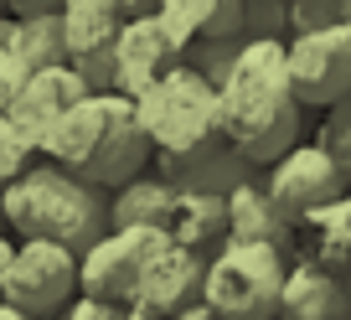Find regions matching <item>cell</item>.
Wrapping results in <instances>:
<instances>
[{
    "mask_svg": "<svg viewBox=\"0 0 351 320\" xmlns=\"http://www.w3.org/2000/svg\"><path fill=\"white\" fill-rule=\"evenodd\" d=\"M88 93H93V88H88V83H83V77H77L67 62H57V67H36V73L26 77V88L16 93V103L5 109V119H11L16 130H21L26 140L42 150V140L52 134V124L62 119L67 109H77Z\"/></svg>",
    "mask_w": 351,
    "mask_h": 320,
    "instance_id": "7c38bea8",
    "label": "cell"
},
{
    "mask_svg": "<svg viewBox=\"0 0 351 320\" xmlns=\"http://www.w3.org/2000/svg\"><path fill=\"white\" fill-rule=\"evenodd\" d=\"M16 42H21V57L36 67H57L62 62V5H47V0H36V5H16Z\"/></svg>",
    "mask_w": 351,
    "mask_h": 320,
    "instance_id": "ac0fdd59",
    "label": "cell"
},
{
    "mask_svg": "<svg viewBox=\"0 0 351 320\" xmlns=\"http://www.w3.org/2000/svg\"><path fill=\"white\" fill-rule=\"evenodd\" d=\"M346 295H351V269H346Z\"/></svg>",
    "mask_w": 351,
    "mask_h": 320,
    "instance_id": "83f0119b",
    "label": "cell"
},
{
    "mask_svg": "<svg viewBox=\"0 0 351 320\" xmlns=\"http://www.w3.org/2000/svg\"><path fill=\"white\" fill-rule=\"evenodd\" d=\"M315 145L336 160V171L351 181V103H341V109H326V119H320V134Z\"/></svg>",
    "mask_w": 351,
    "mask_h": 320,
    "instance_id": "ffe728a7",
    "label": "cell"
},
{
    "mask_svg": "<svg viewBox=\"0 0 351 320\" xmlns=\"http://www.w3.org/2000/svg\"><path fill=\"white\" fill-rule=\"evenodd\" d=\"M202 279H207V258L191 254V248L165 243L160 254L145 258L140 279H134V295H130V310H145L155 320H176L202 305Z\"/></svg>",
    "mask_w": 351,
    "mask_h": 320,
    "instance_id": "8fae6325",
    "label": "cell"
},
{
    "mask_svg": "<svg viewBox=\"0 0 351 320\" xmlns=\"http://www.w3.org/2000/svg\"><path fill=\"white\" fill-rule=\"evenodd\" d=\"M26 77H32V62L21 57L16 21H11V16H0V114L16 103V93L26 88Z\"/></svg>",
    "mask_w": 351,
    "mask_h": 320,
    "instance_id": "d6986e66",
    "label": "cell"
},
{
    "mask_svg": "<svg viewBox=\"0 0 351 320\" xmlns=\"http://www.w3.org/2000/svg\"><path fill=\"white\" fill-rule=\"evenodd\" d=\"M176 320H212V310H202V305H197V310H186V315H176Z\"/></svg>",
    "mask_w": 351,
    "mask_h": 320,
    "instance_id": "d4e9b609",
    "label": "cell"
},
{
    "mask_svg": "<svg viewBox=\"0 0 351 320\" xmlns=\"http://www.w3.org/2000/svg\"><path fill=\"white\" fill-rule=\"evenodd\" d=\"M32 155H36V145L26 140L21 130H16L5 114H0V191H5V186H11V181L26 171V166H32Z\"/></svg>",
    "mask_w": 351,
    "mask_h": 320,
    "instance_id": "44dd1931",
    "label": "cell"
},
{
    "mask_svg": "<svg viewBox=\"0 0 351 320\" xmlns=\"http://www.w3.org/2000/svg\"><path fill=\"white\" fill-rule=\"evenodd\" d=\"M77 295V254L57 243H16L5 279H0V299L32 320H57Z\"/></svg>",
    "mask_w": 351,
    "mask_h": 320,
    "instance_id": "8992f818",
    "label": "cell"
},
{
    "mask_svg": "<svg viewBox=\"0 0 351 320\" xmlns=\"http://www.w3.org/2000/svg\"><path fill=\"white\" fill-rule=\"evenodd\" d=\"M171 181L160 176H134L124 181L119 191H109V227H160L165 222V207H171Z\"/></svg>",
    "mask_w": 351,
    "mask_h": 320,
    "instance_id": "e0dca14e",
    "label": "cell"
},
{
    "mask_svg": "<svg viewBox=\"0 0 351 320\" xmlns=\"http://www.w3.org/2000/svg\"><path fill=\"white\" fill-rule=\"evenodd\" d=\"M217 119L228 150L253 171H269L279 155L300 145V99L289 88L279 36H248L238 47L217 83Z\"/></svg>",
    "mask_w": 351,
    "mask_h": 320,
    "instance_id": "7a4b0ae2",
    "label": "cell"
},
{
    "mask_svg": "<svg viewBox=\"0 0 351 320\" xmlns=\"http://www.w3.org/2000/svg\"><path fill=\"white\" fill-rule=\"evenodd\" d=\"M134 114H140V130L150 140L155 176L171 181V186H197V191L228 197L232 186H243L253 176V166H243L222 140L217 88L197 67L176 62L155 88H145L134 99Z\"/></svg>",
    "mask_w": 351,
    "mask_h": 320,
    "instance_id": "6da1fadb",
    "label": "cell"
},
{
    "mask_svg": "<svg viewBox=\"0 0 351 320\" xmlns=\"http://www.w3.org/2000/svg\"><path fill=\"white\" fill-rule=\"evenodd\" d=\"M160 232L171 238L176 248H191V254L212 258L222 243H228V197H217V191H197V186H176Z\"/></svg>",
    "mask_w": 351,
    "mask_h": 320,
    "instance_id": "5bb4252c",
    "label": "cell"
},
{
    "mask_svg": "<svg viewBox=\"0 0 351 320\" xmlns=\"http://www.w3.org/2000/svg\"><path fill=\"white\" fill-rule=\"evenodd\" d=\"M279 320H351L346 279L310 258H289L285 295H279Z\"/></svg>",
    "mask_w": 351,
    "mask_h": 320,
    "instance_id": "9a60e30c",
    "label": "cell"
},
{
    "mask_svg": "<svg viewBox=\"0 0 351 320\" xmlns=\"http://www.w3.org/2000/svg\"><path fill=\"white\" fill-rule=\"evenodd\" d=\"M176 62H181V57L171 52L155 11L150 16H124V32H119V42H114V93H119V99L134 103L145 88H155Z\"/></svg>",
    "mask_w": 351,
    "mask_h": 320,
    "instance_id": "4fadbf2b",
    "label": "cell"
},
{
    "mask_svg": "<svg viewBox=\"0 0 351 320\" xmlns=\"http://www.w3.org/2000/svg\"><path fill=\"white\" fill-rule=\"evenodd\" d=\"M47 160L67 176L88 181L99 191H119L124 181L145 176L150 166V140L140 130V114L119 93H88L77 109H67L42 140Z\"/></svg>",
    "mask_w": 351,
    "mask_h": 320,
    "instance_id": "3957f363",
    "label": "cell"
},
{
    "mask_svg": "<svg viewBox=\"0 0 351 320\" xmlns=\"http://www.w3.org/2000/svg\"><path fill=\"white\" fill-rule=\"evenodd\" d=\"M11 254H16V243L5 238V232H0V279H5V264H11Z\"/></svg>",
    "mask_w": 351,
    "mask_h": 320,
    "instance_id": "603a6c76",
    "label": "cell"
},
{
    "mask_svg": "<svg viewBox=\"0 0 351 320\" xmlns=\"http://www.w3.org/2000/svg\"><path fill=\"white\" fill-rule=\"evenodd\" d=\"M0 217L16 232V243H57L83 254L109 232V191L47 160V166H26L0 191Z\"/></svg>",
    "mask_w": 351,
    "mask_h": 320,
    "instance_id": "277c9868",
    "label": "cell"
},
{
    "mask_svg": "<svg viewBox=\"0 0 351 320\" xmlns=\"http://www.w3.org/2000/svg\"><path fill=\"white\" fill-rule=\"evenodd\" d=\"M119 320H155V315H145V310H124Z\"/></svg>",
    "mask_w": 351,
    "mask_h": 320,
    "instance_id": "4316f807",
    "label": "cell"
},
{
    "mask_svg": "<svg viewBox=\"0 0 351 320\" xmlns=\"http://www.w3.org/2000/svg\"><path fill=\"white\" fill-rule=\"evenodd\" d=\"M124 32L119 0H62V62L93 93H114V42Z\"/></svg>",
    "mask_w": 351,
    "mask_h": 320,
    "instance_id": "9c48e42d",
    "label": "cell"
},
{
    "mask_svg": "<svg viewBox=\"0 0 351 320\" xmlns=\"http://www.w3.org/2000/svg\"><path fill=\"white\" fill-rule=\"evenodd\" d=\"M341 217H346V232H351V191L341 197Z\"/></svg>",
    "mask_w": 351,
    "mask_h": 320,
    "instance_id": "484cf974",
    "label": "cell"
},
{
    "mask_svg": "<svg viewBox=\"0 0 351 320\" xmlns=\"http://www.w3.org/2000/svg\"><path fill=\"white\" fill-rule=\"evenodd\" d=\"M165 243L171 238L160 227H109L93 248L77 254V295L130 310V295H134V279H140L145 258L160 254Z\"/></svg>",
    "mask_w": 351,
    "mask_h": 320,
    "instance_id": "ba28073f",
    "label": "cell"
},
{
    "mask_svg": "<svg viewBox=\"0 0 351 320\" xmlns=\"http://www.w3.org/2000/svg\"><path fill=\"white\" fill-rule=\"evenodd\" d=\"M124 310L119 305H104V299H88V295H73V305L62 310L57 320H119Z\"/></svg>",
    "mask_w": 351,
    "mask_h": 320,
    "instance_id": "7402d4cb",
    "label": "cell"
},
{
    "mask_svg": "<svg viewBox=\"0 0 351 320\" xmlns=\"http://www.w3.org/2000/svg\"><path fill=\"white\" fill-rule=\"evenodd\" d=\"M228 238H232V243L279 248V254L295 248V222L274 207V197H269L263 176H248L243 186L228 191Z\"/></svg>",
    "mask_w": 351,
    "mask_h": 320,
    "instance_id": "2e32d148",
    "label": "cell"
},
{
    "mask_svg": "<svg viewBox=\"0 0 351 320\" xmlns=\"http://www.w3.org/2000/svg\"><path fill=\"white\" fill-rule=\"evenodd\" d=\"M285 67L300 109H341L351 103V21L305 32L285 42Z\"/></svg>",
    "mask_w": 351,
    "mask_h": 320,
    "instance_id": "52a82bcc",
    "label": "cell"
},
{
    "mask_svg": "<svg viewBox=\"0 0 351 320\" xmlns=\"http://www.w3.org/2000/svg\"><path fill=\"white\" fill-rule=\"evenodd\" d=\"M263 186H269L274 207L285 212L289 222H300V217H310V212H320V207H336L351 191V181L336 171V160H330L315 140H300L289 155H279L274 166H269Z\"/></svg>",
    "mask_w": 351,
    "mask_h": 320,
    "instance_id": "30bf717a",
    "label": "cell"
},
{
    "mask_svg": "<svg viewBox=\"0 0 351 320\" xmlns=\"http://www.w3.org/2000/svg\"><path fill=\"white\" fill-rule=\"evenodd\" d=\"M0 227H5V217H0Z\"/></svg>",
    "mask_w": 351,
    "mask_h": 320,
    "instance_id": "f1b7e54d",
    "label": "cell"
},
{
    "mask_svg": "<svg viewBox=\"0 0 351 320\" xmlns=\"http://www.w3.org/2000/svg\"><path fill=\"white\" fill-rule=\"evenodd\" d=\"M285 274H289V254L228 238L207 258L202 310H212V320H279Z\"/></svg>",
    "mask_w": 351,
    "mask_h": 320,
    "instance_id": "5b68a950",
    "label": "cell"
},
{
    "mask_svg": "<svg viewBox=\"0 0 351 320\" xmlns=\"http://www.w3.org/2000/svg\"><path fill=\"white\" fill-rule=\"evenodd\" d=\"M0 320H32V315H21V310H11L5 299H0Z\"/></svg>",
    "mask_w": 351,
    "mask_h": 320,
    "instance_id": "cb8c5ba5",
    "label": "cell"
}]
</instances>
